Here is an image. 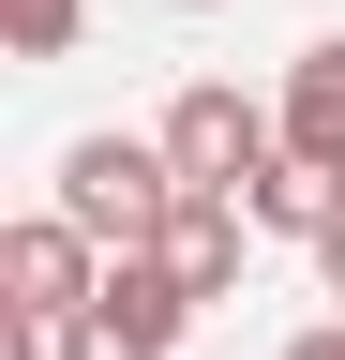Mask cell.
<instances>
[{"label": "cell", "mask_w": 345, "mask_h": 360, "mask_svg": "<svg viewBox=\"0 0 345 360\" xmlns=\"http://www.w3.org/2000/svg\"><path fill=\"white\" fill-rule=\"evenodd\" d=\"M240 210H255V240H330V225H345V165H300V150H285Z\"/></svg>", "instance_id": "obj_7"}, {"label": "cell", "mask_w": 345, "mask_h": 360, "mask_svg": "<svg viewBox=\"0 0 345 360\" xmlns=\"http://www.w3.org/2000/svg\"><path fill=\"white\" fill-rule=\"evenodd\" d=\"M181 330H195V300L165 285V255H105L91 315H60V360H181Z\"/></svg>", "instance_id": "obj_3"}, {"label": "cell", "mask_w": 345, "mask_h": 360, "mask_svg": "<svg viewBox=\"0 0 345 360\" xmlns=\"http://www.w3.org/2000/svg\"><path fill=\"white\" fill-rule=\"evenodd\" d=\"M75 30H91V0H0V45L15 60H75Z\"/></svg>", "instance_id": "obj_8"}, {"label": "cell", "mask_w": 345, "mask_h": 360, "mask_svg": "<svg viewBox=\"0 0 345 360\" xmlns=\"http://www.w3.org/2000/svg\"><path fill=\"white\" fill-rule=\"evenodd\" d=\"M46 210H60V225H91L105 255H150V240H165V210H181V165H165V135H75Z\"/></svg>", "instance_id": "obj_1"}, {"label": "cell", "mask_w": 345, "mask_h": 360, "mask_svg": "<svg viewBox=\"0 0 345 360\" xmlns=\"http://www.w3.org/2000/svg\"><path fill=\"white\" fill-rule=\"evenodd\" d=\"M240 240H255V210H240V195H181V210H165V240H150V255H165V285H181V300L210 315V300L240 285Z\"/></svg>", "instance_id": "obj_5"}, {"label": "cell", "mask_w": 345, "mask_h": 360, "mask_svg": "<svg viewBox=\"0 0 345 360\" xmlns=\"http://www.w3.org/2000/svg\"><path fill=\"white\" fill-rule=\"evenodd\" d=\"M181 15H210V0H181Z\"/></svg>", "instance_id": "obj_11"}, {"label": "cell", "mask_w": 345, "mask_h": 360, "mask_svg": "<svg viewBox=\"0 0 345 360\" xmlns=\"http://www.w3.org/2000/svg\"><path fill=\"white\" fill-rule=\"evenodd\" d=\"M165 165H181V195H255V180L285 165V105H255V90L195 75L181 105H165Z\"/></svg>", "instance_id": "obj_2"}, {"label": "cell", "mask_w": 345, "mask_h": 360, "mask_svg": "<svg viewBox=\"0 0 345 360\" xmlns=\"http://www.w3.org/2000/svg\"><path fill=\"white\" fill-rule=\"evenodd\" d=\"M285 150L300 165H345V30H315L285 60Z\"/></svg>", "instance_id": "obj_6"}, {"label": "cell", "mask_w": 345, "mask_h": 360, "mask_svg": "<svg viewBox=\"0 0 345 360\" xmlns=\"http://www.w3.org/2000/svg\"><path fill=\"white\" fill-rule=\"evenodd\" d=\"M91 285H105V240H91V225H60V210L0 225V300H15L30 330H60V315H91Z\"/></svg>", "instance_id": "obj_4"}, {"label": "cell", "mask_w": 345, "mask_h": 360, "mask_svg": "<svg viewBox=\"0 0 345 360\" xmlns=\"http://www.w3.org/2000/svg\"><path fill=\"white\" fill-rule=\"evenodd\" d=\"M285 360H345V315H330V330H300V345H285Z\"/></svg>", "instance_id": "obj_9"}, {"label": "cell", "mask_w": 345, "mask_h": 360, "mask_svg": "<svg viewBox=\"0 0 345 360\" xmlns=\"http://www.w3.org/2000/svg\"><path fill=\"white\" fill-rule=\"evenodd\" d=\"M315 270H330V300H345V225H330V240H315Z\"/></svg>", "instance_id": "obj_10"}]
</instances>
